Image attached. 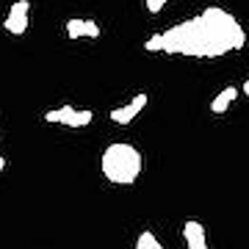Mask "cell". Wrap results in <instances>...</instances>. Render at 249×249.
<instances>
[{
	"label": "cell",
	"instance_id": "6da1fadb",
	"mask_svg": "<svg viewBox=\"0 0 249 249\" xmlns=\"http://www.w3.org/2000/svg\"><path fill=\"white\" fill-rule=\"evenodd\" d=\"M244 45H247V31L241 28V22L216 6L163 34L166 53L196 55V58H219L230 50H244Z\"/></svg>",
	"mask_w": 249,
	"mask_h": 249
},
{
	"label": "cell",
	"instance_id": "7a4b0ae2",
	"mask_svg": "<svg viewBox=\"0 0 249 249\" xmlns=\"http://www.w3.org/2000/svg\"><path fill=\"white\" fill-rule=\"evenodd\" d=\"M103 175L116 186H130L142 175V152L133 144H108L103 152Z\"/></svg>",
	"mask_w": 249,
	"mask_h": 249
},
{
	"label": "cell",
	"instance_id": "3957f363",
	"mask_svg": "<svg viewBox=\"0 0 249 249\" xmlns=\"http://www.w3.org/2000/svg\"><path fill=\"white\" fill-rule=\"evenodd\" d=\"M183 238H186L188 249H208V244H205V227L199 222H186L183 224Z\"/></svg>",
	"mask_w": 249,
	"mask_h": 249
},
{
	"label": "cell",
	"instance_id": "277c9868",
	"mask_svg": "<svg viewBox=\"0 0 249 249\" xmlns=\"http://www.w3.org/2000/svg\"><path fill=\"white\" fill-rule=\"evenodd\" d=\"M235 97H238V89H235V86L222 89L219 94H216V100L211 103V111H213V114H224V111H227V106H230Z\"/></svg>",
	"mask_w": 249,
	"mask_h": 249
},
{
	"label": "cell",
	"instance_id": "5b68a950",
	"mask_svg": "<svg viewBox=\"0 0 249 249\" xmlns=\"http://www.w3.org/2000/svg\"><path fill=\"white\" fill-rule=\"evenodd\" d=\"M3 25H6V31H9V34L22 36V34L28 31V14H9Z\"/></svg>",
	"mask_w": 249,
	"mask_h": 249
},
{
	"label": "cell",
	"instance_id": "8992f818",
	"mask_svg": "<svg viewBox=\"0 0 249 249\" xmlns=\"http://www.w3.org/2000/svg\"><path fill=\"white\" fill-rule=\"evenodd\" d=\"M136 114H139V111H136L133 106L114 108V111H111V122H116V124H127V122H133V119H136Z\"/></svg>",
	"mask_w": 249,
	"mask_h": 249
},
{
	"label": "cell",
	"instance_id": "52a82bcc",
	"mask_svg": "<svg viewBox=\"0 0 249 249\" xmlns=\"http://www.w3.org/2000/svg\"><path fill=\"white\" fill-rule=\"evenodd\" d=\"M78 108H72V106H61V108H55V111H47L45 114V119L47 122H61V124H67L72 119V114H75Z\"/></svg>",
	"mask_w": 249,
	"mask_h": 249
},
{
	"label": "cell",
	"instance_id": "ba28073f",
	"mask_svg": "<svg viewBox=\"0 0 249 249\" xmlns=\"http://www.w3.org/2000/svg\"><path fill=\"white\" fill-rule=\"evenodd\" d=\"M136 249H163V247L158 244V238H155L150 230H144L142 235H139V241H136Z\"/></svg>",
	"mask_w": 249,
	"mask_h": 249
},
{
	"label": "cell",
	"instance_id": "9c48e42d",
	"mask_svg": "<svg viewBox=\"0 0 249 249\" xmlns=\"http://www.w3.org/2000/svg\"><path fill=\"white\" fill-rule=\"evenodd\" d=\"M91 119H94V114H91V111H75V114H72V119L67 124H70V127H86Z\"/></svg>",
	"mask_w": 249,
	"mask_h": 249
},
{
	"label": "cell",
	"instance_id": "30bf717a",
	"mask_svg": "<svg viewBox=\"0 0 249 249\" xmlns=\"http://www.w3.org/2000/svg\"><path fill=\"white\" fill-rule=\"evenodd\" d=\"M67 36L70 39H80L83 36V19H70L67 22Z\"/></svg>",
	"mask_w": 249,
	"mask_h": 249
},
{
	"label": "cell",
	"instance_id": "8fae6325",
	"mask_svg": "<svg viewBox=\"0 0 249 249\" xmlns=\"http://www.w3.org/2000/svg\"><path fill=\"white\" fill-rule=\"evenodd\" d=\"M144 50H150V53H155V50H163V34H155L147 39V45H144Z\"/></svg>",
	"mask_w": 249,
	"mask_h": 249
},
{
	"label": "cell",
	"instance_id": "7c38bea8",
	"mask_svg": "<svg viewBox=\"0 0 249 249\" xmlns=\"http://www.w3.org/2000/svg\"><path fill=\"white\" fill-rule=\"evenodd\" d=\"M83 36H91V39L100 36V25L94 22V19H83Z\"/></svg>",
	"mask_w": 249,
	"mask_h": 249
},
{
	"label": "cell",
	"instance_id": "4fadbf2b",
	"mask_svg": "<svg viewBox=\"0 0 249 249\" xmlns=\"http://www.w3.org/2000/svg\"><path fill=\"white\" fill-rule=\"evenodd\" d=\"M28 9H31V6H28V0H17V3L11 6L9 14H28Z\"/></svg>",
	"mask_w": 249,
	"mask_h": 249
},
{
	"label": "cell",
	"instance_id": "5bb4252c",
	"mask_svg": "<svg viewBox=\"0 0 249 249\" xmlns=\"http://www.w3.org/2000/svg\"><path fill=\"white\" fill-rule=\"evenodd\" d=\"M147 103H150V97H147V94H136V97H133V103H130V106H133L136 111H142V108L147 106Z\"/></svg>",
	"mask_w": 249,
	"mask_h": 249
},
{
	"label": "cell",
	"instance_id": "9a60e30c",
	"mask_svg": "<svg viewBox=\"0 0 249 249\" xmlns=\"http://www.w3.org/2000/svg\"><path fill=\"white\" fill-rule=\"evenodd\" d=\"M163 3H166V0H147V9H150V14H158V11L163 9Z\"/></svg>",
	"mask_w": 249,
	"mask_h": 249
},
{
	"label": "cell",
	"instance_id": "2e32d148",
	"mask_svg": "<svg viewBox=\"0 0 249 249\" xmlns=\"http://www.w3.org/2000/svg\"><path fill=\"white\" fill-rule=\"evenodd\" d=\"M241 89H244V94H247V97H249V80H247V83H244V86H241Z\"/></svg>",
	"mask_w": 249,
	"mask_h": 249
},
{
	"label": "cell",
	"instance_id": "e0dca14e",
	"mask_svg": "<svg viewBox=\"0 0 249 249\" xmlns=\"http://www.w3.org/2000/svg\"><path fill=\"white\" fill-rule=\"evenodd\" d=\"M3 169H6V160L0 158V172H3Z\"/></svg>",
	"mask_w": 249,
	"mask_h": 249
}]
</instances>
